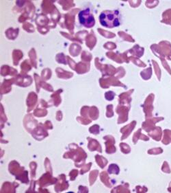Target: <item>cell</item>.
<instances>
[{
  "label": "cell",
  "instance_id": "1",
  "mask_svg": "<svg viewBox=\"0 0 171 193\" xmlns=\"http://www.w3.org/2000/svg\"><path fill=\"white\" fill-rule=\"evenodd\" d=\"M101 23L103 26H107L110 28L111 26H117L119 25V22L118 18L116 17V15L113 14L112 13L107 11L102 13L99 17Z\"/></svg>",
  "mask_w": 171,
  "mask_h": 193
},
{
  "label": "cell",
  "instance_id": "2",
  "mask_svg": "<svg viewBox=\"0 0 171 193\" xmlns=\"http://www.w3.org/2000/svg\"><path fill=\"white\" fill-rule=\"evenodd\" d=\"M79 19H80V23L84 26L89 28L93 25L95 23V20H94L93 17L90 13L89 9H86L85 11H82L79 14Z\"/></svg>",
  "mask_w": 171,
  "mask_h": 193
}]
</instances>
